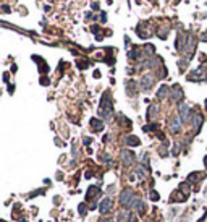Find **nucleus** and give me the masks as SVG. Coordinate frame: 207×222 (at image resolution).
I'll return each mask as SVG.
<instances>
[{
	"label": "nucleus",
	"mask_w": 207,
	"mask_h": 222,
	"mask_svg": "<svg viewBox=\"0 0 207 222\" xmlns=\"http://www.w3.org/2000/svg\"><path fill=\"white\" fill-rule=\"evenodd\" d=\"M99 114H100L105 120H110L112 115H113V104H112V99H110V92H105L102 96L100 107H99Z\"/></svg>",
	"instance_id": "f257e3e1"
},
{
	"label": "nucleus",
	"mask_w": 207,
	"mask_h": 222,
	"mask_svg": "<svg viewBox=\"0 0 207 222\" xmlns=\"http://www.w3.org/2000/svg\"><path fill=\"white\" fill-rule=\"evenodd\" d=\"M134 195H133V190L131 188H125L123 191L120 193V204L121 206H126V207H131V203L134 201Z\"/></svg>",
	"instance_id": "f03ea898"
},
{
	"label": "nucleus",
	"mask_w": 207,
	"mask_h": 222,
	"mask_svg": "<svg viewBox=\"0 0 207 222\" xmlns=\"http://www.w3.org/2000/svg\"><path fill=\"white\" fill-rule=\"evenodd\" d=\"M120 157H121V162H123L126 167H128V165H133V164H134V160H136L134 154L131 153L130 149H123V151H121Z\"/></svg>",
	"instance_id": "7ed1b4c3"
},
{
	"label": "nucleus",
	"mask_w": 207,
	"mask_h": 222,
	"mask_svg": "<svg viewBox=\"0 0 207 222\" xmlns=\"http://www.w3.org/2000/svg\"><path fill=\"white\" fill-rule=\"evenodd\" d=\"M155 81V76L152 73H147V75H144L143 78H141V88L144 89V91H149L150 88H152V84Z\"/></svg>",
	"instance_id": "20e7f679"
},
{
	"label": "nucleus",
	"mask_w": 207,
	"mask_h": 222,
	"mask_svg": "<svg viewBox=\"0 0 207 222\" xmlns=\"http://www.w3.org/2000/svg\"><path fill=\"white\" fill-rule=\"evenodd\" d=\"M188 79H189V81H202V79H205L204 68H202V67L196 68L194 72H191L189 75H188Z\"/></svg>",
	"instance_id": "39448f33"
},
{
	"label": "nucleus",
	"mask_w": 207,
	"mask_h": 222,
	"mask_svg": "<svg viewBox=\"0 0 207 222\" xmlns=\"http://www.w3.org/2000/svg\"><path fill=\"white\" fill-rule=\"evenodd\" d=\"M112 206H113L112 198H104V200L100 201V204H99V211H100L102 214H107V212L112 211Z\"/></svg>",
	"instance_id": "423d86ee"
},
{
	"label": "nucleus",
	"mask_w": 207,
	"mask_h": 222,
	"mask_svg": "<svg viewBox=\"0 0 207 222\" xmlns=\"http://www.w3.org/2000/svg\"><path fill=\"white\" fill-rule=\"evenodd\" d=\"M131 209H136L139 214H144L146 212V204H144L143 198H134V201L131 203Z\"/></svg>",
	"instance_id": "0eeeda50"
},
{
	"label": "nucleus",
	"mask_w": 207,
	"mask_h": 222,
	"mask_svg": "<svg viewBox=\"0 0 207 222\" xmlns=\"http://www.w3.org/2000/svg\"><path fill=\"white\" fill-rule=\"evenodd\" d=\"M178 112H180V119H181V120H188V119L191 117V109L188 107L186 104H181V106H180V110H178Z\"/></svg>",
	"instance_id": "6e6552de"
},
{
	"label": "nucleus",
	"mask_w": 207,
	"mask_h": 222,
	"mask_svg": "<svg viewBox=\"0 0 207 222\" xmlns=\"http://www.w3.org/2000/svg\"><path fill=\"white\" fill-rule=\"evenodd\" d=\"M131 220V211L123 209L118 212V217H117V222H130Z\"/></svg>",
	"instance_id": "1a4fd4ad"
},
{
	"label": "nucleus",
	"mask_w": 207,
	"mask_h": 222,
	"mask_svg": "<svg viewBox=\"0 0 207 222\" xmlns=\"http://www.w3.org/2000/svg\"><path fill=\"white\" fill-rule=\"evenodd\" d=\"M181 119L180 117H175L172 122H170V130H172V133H178V131L181 130Z\"/></svg>",
	"instance_id": "9d476101"
},
{
	"label": "nucleus",
	"mask_w": 207,
	"mask_h": 222,
	"mask_svg": "<svg viewBox=\"0 0 207 222\" xmlns=\"http://www.w3.org/2000/svg\"><path fill=\"white\" fill-rule=\"evenodd\" d=\"M89 123H91L92 131H100V130H104V122L99 120V119H91Z\"/></svg>",
	"instance_id": "9b49d317"
},
{
	"label": "nucleus",
	"mask_w": 207,
	"mask_h": 222,
	"mask_svg": "<svg viewBox=\"0 0 207 222\" xmlns=\"http://www.w3.org/2000/svg\"><path fill=\"white\" fill-rule=\"evenodd\" d=\"M183 97V91H181V88L178 86V84H175L172 89V99L173 101H180V99Z\"/></svg>",
	"instance_id": "f8f14e48"
},
{
	"label": "nucleus",
	"mask_w": 207,
	"mask_h": 222,
	"mask_svg": "<svg viewBox=\"0 0 207 222\" xmlns=\"http://www.w3.org/2000/svg\"><path fill=\"white\" fill-rule=\"evenodd\" d=\"M201 125H202V115L201 114H194L192 115V126L196 128V131H199Z\"/></svg>",
	"instance_id": "ddd939ff"
},
{
	"label": "nucleus",
	"mask_w": 207,
	"mask_h": 222,
	"mask_svg": "<svg viewBox=\"0 0 207 222\" xmlns=\"http://www.w3.org/2000/svg\"><path fill=\"white\" fill-rule=\"evenodd\" d=\"M99 193H100V188L96 187V185H92V187L87 190V195H86V196H87V200L91 201V200H94V196H96V195H99Z\"/></svg>",
	"instance_id": "4468645a"
},
{
	"label": "nucleus",
	"mask_w": 207,
	"mask_h": 222,
	"mask_svg": "<svg viewBox=\"0 0 207 222\" xmlns=\"http://www.w3.org/2000/svg\"><path fill=\"white\" fill-rule=\"evenodd\" d=\"M134 175L138 177V178H143V180H144V178L147 177V172H146V169H144V167H141V165H139V167H136Z\"/></svg>",
	"instance_id": "2eb2a0df"
},
{
	"label": "nucleus",
	"mask_w": 207,
	"mask_h": 222,
	"mask_svg": "<svg viewBox=\"0 0 207 222\" xmlns=\"http://www.w3.org/2000/svg\"><path fill=\"white\" fill-rule=\"evenodd\" d=\"M139 143H141V141H139L138 136H133V135H131V136H128V138H126V144H130V146H139Z\"/></svg>",
	"instance_id": "dca6fc26"
},
{
	"label": "nucleus",
	"mask_w": 207,
	"mask_h": 222,
	"mask_svg": "<svg viewBox=\"0 0 207 222\" xmlns=\"http://www.w3.org/2000/svg\"><path fill=\"white\" fill-rule=\"evenodd\" d=\"M168 91H170V89H168V86H167V84H163V86L157 91V97H159V99H163V97H165L167 94H168Z\"/></svg>",
	"instance_id": "f3484780"
},
{
	"label": "nucleus",
	"mask_w": 207,
	"mask_h": 222,
	"mask_svg": "<svg viewBox=\"0 0 207 222\" xmlns=\"http://www.w3.org/2000/svg\"><path fill=\"white\" fill-rule=\"evenodd\" d=\"M202 177H204V173H191L189 177H188V180L189 182H199V180H202Z\"/></svg>",
	"instance_id": "a211bd4d"
},
{
	"label": "nucleus",
	"mask_w": 207,
	"mask_h": 222,
	"mask_svg": "<svg viewBox=\"0 0 207 222\" xmlns=\"http://www.w3.org/2000/svg\"><path fill=\"white\" fill-rule=\"evenodd\" d=\"M157 110H159V107L157 106H150V109H149V119H152L154 117V114H157Z\"/></svg>",
	"instance_id": "6ab92c4d"
},
{
	"label": "nucleus",
	"mask_w": 207,
	"mask_h": 222,
	"mask_svg": "<svg viewBox=\"0 0 207 222\" xmlns=\"http://www.w3.org/2000/svg\"><path fill=\"white\" fill-rule=\"evenodd\" d=\"M150 200H152V201H159V200H160V198H159V193L157 191H150Z\"/></svg>",
	"instance_id": "aec40b11"
},
{
	"label": "nucleus",
	"mask_w": 207,
	"mask_h": 222,
	"mask_svg": "<svg viewBox=\"0 0 207 222\" xmlns=\"http://www.w3.org/2000/svg\"><path fill=\"white\" fill-rule=\"evenodd\" d=\"M78 209H79V214H81V216L86 214V204H84V203H81V204L78 206Z\"/></svg>",
	"instance_id": "412c9836"
},
{
	"label": "nucleus",
	"mask_w": 207,
	"mask_h": 222,
	"mask_svg": "<svg viewBox=\"0 0 207 222\" xmlns=\"http://www.w3.org/2000/svg\"><path fill=\"white\" fill-rule=\"evenodd\" d=\"M102 160H104L105 164H112V159H110L109 154H102Z\"/></svg>",
	"instance_id": "4be33fe9"
},
{
	"label": "nucleus",
	"mask_w": 207,
	"mask_h": 222,
	"mask_svg": "<svg viewBox=\"0 0 207 222\" xmlns=\"http://www.w3.org/2000/svg\"><path fill=\"white\" fill-rule=\"evenodd\" d=\"M178 153H180V148H178V144H176V146H175V148H173V154H175V156H176Z\"/></svg>",
	"instance_id": "5701e85b"
},
{
	"label": "nucleus",
	"mask_w": 207,
	"mask_h": 222,
	"mask_svg": "<svg viewBox=\"0 0 207 222\" xmlns=\"http://www.w3.org/2000/svg\"><path fill=\"white\" fill-rule=\"evenodd\" d=\"M201 39H202V41H207V31L204 32V34H202V37H201Z\"/></svg>",
	"instance_id": "b1692460"
},
{
	"label": "nucleus",
	"mask_w": 207,
	"mask_h": 222,
	"mask_svg": "<svg viewBox=\"0 0 207 222\" xmlns=\"http://www.w3.org/2000/svg\"><path fill=\"white\" fill-rule=\"evenodd\" d=\"M41 83H42V84H47L49 81H47V78H42V79H41Z\"/></svg>",
	"instance_id": "393cba45"
},
{
	"label": "nucleus",
	"mask_w": 207,
	"mask_h": 222,
	"mask_svg": "<svg viewBox=\"0 0 207 222\" xmlns=\"http://www.w3.org/2000/svg\"><path fill=\"white\" fill-rule=\"evenodd\" d=\"M204 164H205V167H207V156L204 157Z\"/></svg>",
	"instance_id": "a878e982"
},
{
	"label": "nucleus",
	"mask_w": 207,
	"mask_h": 222,
	"mask_svg": "<svg viewBox=\"0 0 207 222\" xmlns=\"http://www.w3.org/2000/svg\"><path fill=\"white\" fill-rule=\"evenodd\" d=\"M100 222H110V220H107V219H100Z\"/></svg>",
	"instance_id": "bb28decb"
},
{
	"label": "nucleus",
	"mask_w": 207,
	"mask_h": 222,
	"mask_svg": "<svg viewBox=\"0 0 207 222\" xmlns=\"http://www.w3.org/2000/svg\"><path fill=\"white\" fill-rule=\"evenodd\" d=\"M205 109H207V99H205Z\"/></svg>",
	"instance_id": "cd10ccee"
},
{
	"label": "nucleus",
	"mask_w": 207,
	"mask_h": 222,
	"mask_svg": "<svg viewBox=\"0 0 207 222\" xmlns=\"http://www.w3.org/2000/svg\"><path fill=\"white\" fill-rule=\"evenodd\" d=\"M21 222H28V220H21Z\"/></svg>",
	"instance_id": "c85d7f7f"
}]
</instances>
